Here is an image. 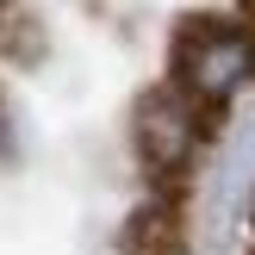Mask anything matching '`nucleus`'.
I'll list each match as a JSON object with an SVG mask.
<instances>
[{"mask_svg": "<svg viewBox=\"0 0 255 255\" xmlns=\"http://www.w3.org/2000/svg\"><path fill=\"white\" fill-rule=\"evenodd\" d=\"M125 249L131 255H181L187 249V212L174 193H156L149 206L131 212V224H125Z\"/></svg>", "mask_w": 255, "mask_h": 255, "instance_id": "nucleus-3", "label": "nucleus"}, {"mask_svg": "<svg viewBox=\"0 0 255 255\" xmlns=\"http://www.w3.org/2000/svg\"><path fill=\"white\" fill-rule=\"evenodd\" d=\"M168 81L181 87L193 106H206L212 119H218V112L255 81V25L218 19V12L181 19V31H174V44H168Z\"/></svg>", "mask_w": 255, "mask_h": 255, "instance_id": "nucleus-1", "label": "nucleus"}, {"mask_svg": "<svg viewBox=\"0 0 255 255\" xmlns=\"http://www.w3.org/2000/svg\"><path fill=\"white\" fill-rule=\"evenodd\" d=\"M206 137H212V112L193 106L174 81L137 94V106H131V149H137V162H143L149 181H162V187L181 181V174L193 168V156H199Z\"/></svg>", "mask_w": 255, "mask_h": 255, "instance_id": "nucleus-2", "label": "nucleus"}]
</instances>
